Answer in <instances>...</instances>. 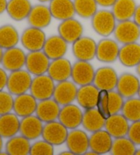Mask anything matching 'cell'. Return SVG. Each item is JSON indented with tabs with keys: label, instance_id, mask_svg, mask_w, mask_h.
Instances as JSON below:
<instances>
[{
	"label": "cell",
	"instance_id": "40",
	"mask_svg": "<svg viewBox=\"0 0 140 155\" xmlns=\"http://www.w3.org/2000/svg\"><path fill=\"white\" fill-rule=\"evenodd\" d=\"M52 144L45 140L37 141L31 146L29 154L32 155H52L54 153V148Z\"/></svg>",
	"mask_w": 140,
	"mask_h": 155
},
{
	"label": "cell",
	"instance_id": "23",
	"mask_svg": "<svg viewBox=\"0 0 140 155\" xmlns=\"http://www.w3.org/2000/svg\"><path fill=\"white\" fill-rule=\"evenodd\" d=\"M68 45L60 35H53L46 40L42 51L50 60H55L64 58L68 50Z\"/></svg>",
	"mask_w": 140,
	"mask_h": 155
},
{
	"label": "cell",
	"instance_id": "3",
	"mask_svg": "<svg viewBox=\"0 0 140 155\" xmlns=\"http://www.w3.org/2000/svg\"><path fill=\"white\" fill-rule=\"evenodd\" d=\"M32 79V74L28 71L20 69L12 71L8 77V90L15 96L25 94L30 89Z\"/></svg>",
	"mask_w": 140,
	"mask_h": 155
},
{
	"label": "cell",
	"instance_id": "19",
	"mask_svg": "<svg viewBox=\"0 0 140 155\" xmlns=\"http://www.w3.org/2000/svg\"><path fill=\"white\" fill-rule=\"evenodd\" d=\"M72 66L68 59L65 58L55 59L50 61L47 74L54 81H66L71 77Z\"/></svg>",
	"mask_w": 140,
	"mask_h": 155
},
{
	"label": "cell",
	"instance_id": "13",
	"mask_svg": "<svg viewBox=\"0 0 140 155\" xmlns=\"http://www.w3.org/2000/svg\"><path fill=\"white\" fill-rule=\"evenodd\" d=\"M68 150L73 154H85L90 148L89 137L84 130L72 129L68 132L66 141Z\"/></svg>",
	"mask_w": 140,
	"mask_h": 155
},
{
	"label": "cell",
	"instance_id": "39",
	"mask_svg": "<svg viewBox=\"0 0 140 155\" xmlns=\"http://www.w3.org/2000/svg\"><path fill=\"white\" fill-rule=\"evenodd\" d=\"M96 108L104 119L107 120L111 116L109 108V91L103 90L99 91Z\"/></svg>",
	"mask_w": 140,
	"mask_h": 155
},
{
	"label": "cell",
	"instance_id": "28",
	"mask_svg": "<svg viewBox=\"0 0 140 155\" xmlns=\"http://www.w3.org/2000/svg\"><path fill=\"white\" fill-rule=\"evenodd\" d=\"M118 60L126 67L137 66L140 62V44L136 42L122 45L120 49Z\"/></svg>",
	"mask_w": 140,
	"mask_h": 155
},
{
	"label": "cell",
	"instance_id": "9",
	"mask_svg": "<svg viewBox=\"0 0 140 155\" xmlns=\"http://www.w3.org/2000/svg\"><path fill=\"white\" fill-rule=\"evenodd\" d=\"M120 47L115 40L107 37L97 43L96 58L103 63H112L118 59Z\"/></svg>",
	"mask_w": 140,
	"mask_h": 155
},
{
	"label": "cell",
	"instance_id": "44",
	"mask_svg": "<svg viewBox=\"0 0 140 155\" xmlns=\"http://www.w3.org/2000/svg\"><path fill=\"white\" fill-rule=\"evenodd\" d=\"M116 0H96L98 6H101L105 8L112 7Z\"/></svg>",
	"mask_w": 140,
	"mask_h": 155
},
{
	"label": "cell",
	"instance_id": "6",
	"mask_svg": "<svg viewBox=\"0 0 140 155\" xmlns=\"http://www.w3.org/2000/svg\"><path fill=\"white\" fill-rule=\"evenodd\" d=\"M68 134V129L59 120H55L45 123L41 136L43 140L53 146H60L66 143Z\"/></svg>",
	"mask_w": 140,
	"mask_h": 155
},
{
	"label": "cell",
	"instance_id": "12",
	"mask_svg": "<svg viewBox=\"0 0 140 155\" xmlns=\"http://www.w3.org/2000/svg\"><path fill=\"white\" fill-rule=\"evenodd\" d=\"M60 35L68 44H72L83 36V26L76 18H71L62 21L58 27Z\"/></svg>",
	"mask_w": 140,
	"mask_h": 155
},
{
	"label": "cell",
	"instance_id": "43",
	"mask_svg": "<svg viewBox=\"0 0 140 155\" xmlns=\"http://www.w3.org/2000/svg\"><path fill=\"white\" fill-rule=\"evenodd\" d=\"M8 77L6 72L3 68H0V90H3L6 87L8 82Z\"/></svg>",
	"mask_w": 140,
	"mask_h": 155
},
{
	"label": "cell",
	"instance_id": "41",
	"mask_svg": "<svg viewBox=\"0 0 140 155\" xmlns=\"http://www.w3.org/2000/svg\"><path fill=\"white\" fill-rule=\"evenodd\" d=\"M14 99L9 92L0 90V116L10 113L13 110Z\"/></svg>",
	"mask_w": 140,
	"mask_h": 155
},
{
	"label": "cell",
	"instance_id": "50",
	"mask_svg": "<svg viewBox=\"0 0 140 155\" xmlns=\"http://www.w3.org/2000/svg\"><path fill=\"white\" fill-rule=\"evenodd\" d=\"M136 71L137 74L140 77V62L138 64V65L136 66Z\"/></svg>",
	"mask_w": 140,
	"mask_h": 155
},
{
	"label": "cell",
	"instance_id": "10",
	"mask_svg": "<svg viewBox=\"0 0 140 155\" xmlns=\"http://www.w3.org/2000/svg\"><path fill=\"white\" fill-rule=\"evenodd\" d=\"M78 88L74 81H66L58 82L55 85L53 98L59 105L64 106L76 100Z\"/></svg>",
	"mask_w": 140,
	"mask_h": 155
},
{
	"label": "cell",
	"instance_id": "15",
	"mask_svg": "<svg viewBox=\"0 0 140 155\" xmlns=\"http://www.w3.org/2000/svg\"><path fill=\"white\" fill-rule=\"evenodd\" d=\"M83 114L79 107L71 103L62 106L59 114L58 120L68 129H75L82 124Z\"/></svg>",
	"mask_w": 140,
	"mask_h": 155
},
{
	"label": "cell",
	"instance_id": "47",
	"mask_svg": "<svg viewBox=\"0 0 140 155\" xmlns=\"http://www.w3.org/2000/svg\"><path fill=\"white\" fill-rule=\"evenodd\" d=\"M60 154H61V155H65V154L72 155V154H73V153H72V152H71L70 150H68V151H64V152H61Z\"/></svg>",
	"mask_w": 140,
	"mask_h": 155
},
{
	"label": "cell",
	"instance_id": "46",
	"mask_svg": "<svg viewBox=\"0 0 140 155\" xmlns=\"http://www.w3.org/2000/svg\"><path fill=\"white\" fill-rule=\"evenodd\" d=\"M8 5L7 0H0V15L6 10Z\"/></svg>",
	"mask_w": 140,
	"mask_h": 155
},
{
	"label": "cell",
	"instance_id": "51",
	"mask_svg": "<svg viewBox=\"0 0 140 155\" xmlns=\"http://www.w3.org/2000/svg\"><path fill=\"white\" fill-rule=\"evenodd\" d=\"M2 148H3V141H2V137L0 135V152H2Z\"/></svg>",
	"mask_w": 140,
	"mask_h": 155
},
{
	"label": "cell",
	"instance_id": "37",
	"mask_svg": "<svg viewBox=\"0 0 140 155\" xmlns=\"http://www.w3.org/2000/svg\"><path fill=\"white\" fill-rule=\"evenodd\" d=\"M122 114L129 122H133L140 120V98H127L124 103Z\"/></svg>",
	"mask_w": 140,
	"mask_h": 155
},
{
	"label": "cell",
	"instance_id": "14",
	"mask_svg": "<svg viewBox=\"0 0 140 155\" xmlns=\"http://www.w3.org/2000/svg\"><path fill=\"white\" fill-rule=\"evenodd\" d=\"M118 76L114 68L103 66L95 71L93 84L99 90H114L116 88Z\"/></svg>",
	"mask_w": 140,
	"mask_h": 155
},
{
	"label": "cell",
	"instance_id": "38",
	"mask_svg": "<svg viewBox=\"0 0 140 155\" xmlns=\"http://www.w3.org/2000/svg\"><path fill=\"white\" fill-rule=\"evenodd\" d=\"M125 103V98L118 91H109V108L111 115L120 113Z\"/></svg>",
	"mask_w": 140,
	"mask_h": 155
},
{
	"label": "cell",
	"instance_id": "24",
	"mask_svg": "<svg viewBox=\"0 0 140 155\" xmlns=\"http://www.w3.org/2000/svg\"><path fill=\"white\" fill-rule=\"evenodd\" d=\"M60 109V105L53 98H49L38 103L36 115L43 122L47 123L58 119Z\"/></svg>",
	"mask_w": 140,
	"mask_h": 155
},
{
	"label": "cell",
	"instance_id": "17",
	"mask_svg": "<svg viewBox=\"0 0 140 155\" xmlns=\"http://www.w3.org/2000/svg\"><path fill=\"white\" fill-rule=\"evenodd\" d=\"M25 53L18 47H12L4 51L2 64L6 70L12 72L22 69L25 66Z\"/></svg>",
	"mask_w": 140,
	"mask_h": 155
},
{
	"label": "cell",
	"instance_id": "16",
	"mask_svg": "<svg viewBox=\"0 0 140 155\" xmlns=\"http://www.w3.org/2000/svg\"><path fill=\"white\" fill-rule=\"evenodd\" d=\"M52 18L49 6L41 3L32 6L27 19L30 26L43 29L50 25Z\"/></svg>",
	"mask_w": 140,
	"mask_h": 155
},
{
	"label": "cell",
	"instance_id": "31",
	"mask_svg": "<svg viewBox=\"0 0 140 155\" xmlns=\"http://www.w3.org/2000/svg\"><path fill=\"white\" fill-rule=\"evenodd\" d=\"M137 5L135 0H116L112 11L117 21L130 20L133 18Z\"/></svg>",
	"mask_w": 140,
	"mask_h": 155
},
{
	"label": "cell",
	"instance_id": "7",
	"mask_svg": "<svg viewBox=\"0 0 140 155\" xmlns=\"http://www.w3.org/2000/svg\"><path fill=\"white\" fill-rule=\"evenodd\" d=\"M97 43L89 36H82L72 44V51L77 60L90 61L96 57Z\"/></svg>",
	"mask_w": 140,
	"mask_h": 155
},
{
	"label": "cell",
	"instance_id": "29",
	"mask_svg": "<svg viewBox=\"0 0 140 155\" xmlns=\"http://www.w3.org/2000/svg\"><path fill=\"white\" fill-rule=\"evenodd\" d=\"M32 6L30 0H9L6 11L13 20L21 21L28 18Z\"/></svg>",
	"mask_w": 140,
	"mask_h": 155
},
{
	"label": "cell",
	"instance_id": "4",
	"mask_svg": "<svg viewBox=\"0 0 140 155\" xmlns=\"http://www.w3.org/2000/svg\"><path fill=\"white\" fill-rule=\"evenodd\" d=\"M55 84V81L48 74L35 76L32 79L30 94L37 101L49 99L53 97Z\"/></svg>",
	"mask_w": 140,
	"mask_h": 155
},
{
	"label": "cell",
	"instance_id": "45",
	"mask_svg": "<svg viewBox=\"0 0 140 155\" xmlns=\"http://www.w3.org/2000/svg\"><path fill=\"white\" fill-rule=\"evenodd\" d=\"M133 18L135 22L140 27V5L137 6Z\"/></svg>",
	"mask_w": 140,
	"mask_h": 155
},
{
	"label": "cell",
	"instance_id": "49",
	"mask_svg": "<svg viewBox=\"0 0 140 155\" xmlns=\"http://www.w3.org/2000/svg\"><path fill=\"white\" fill-rule=\"evenodd\" d=\"M3 54H4L3 49H2V47H0V63H2V58H3Z\"/></svg>",
	"mask_w": 140,
	"mask_h": 155
},
{
	"label": "cell",
	"instance_id": "52",
	"mask_svg": "<svg viewBox=\"0 0 140 155\" xmlns=\"http://www.w3.org/2000/svg\"><path fill=\"white\" fill-rule=\"evenodd\" d=\"M40 3L45 4V3H49V2L52 1V0H38Z\"/></svg>",
	"mask_w": 140,
	"mask_h": 155
},
{
	"label": "cell",
	"instance_id": "20",
	"mask_svg": "<svg viewBox=\"0 0 140 155\" xmlns=\"http://www.w3.org/2000/svg\"><path fill=\"white\" fill-rule=\"evenodd\" d=\"M129 126L128 120L122 114L118 113L111 115L105 120L104 128L115 139L127 135Z\"/></svg>",
	"mask_w": 140,
	"mask_h": 155
},
{
	"label": "cell",
	"instance_id": "48",
	"mask_svg": "<svg viewBox=\"0 0 140 155\" xmlns=\"http://www.w3.org/2000/svg\"><path fill=\"white\" fill-rule=\"evenodd\" d=\"M85 154H88V155H92V154L93 155H98V154L96 153V152H94L92 150H90V151H87V152H86Z\"/></svg>",
	"mask_w": 140,
	"mask_h": 155
},
{
	"label": "cell",
	"instance_id": "35",
	"mask_svg": "<svg viewBox=\"0 0 140 155\" xmlns=\"http://www.w3.org/2000/svg\"><path fill=\"white\" fill-rule=\"evenodd\" d=\"M136 145L128 137L115 138L110 153L114 155L135 154Z\"/></svg>",
	"mask_w": 140,
	"mask_h": 155
},
{
	"label": "cell",
	"instance_id": "11",
	"mask_svg": "<svg viewBox=\"0 0 140 155\" xmlns=\"http://www.w3.org/2000/svg\"><path fill=\"white\" fill-rule=\"evenodd\" d=\"M95 71L88 61L77 60L72 66L71 78L79 86L93 84Z\"/></svg>",
	"mask_w": 140,
	"mask_h": 155
},
{
	"label": "cell",
	"instance_id": "53",
	"mask_svg": "<svg viewBox=\"0 0 140 155\" xmlns=\"http://www.w3.org/2000/svg\"><path fill=\"white\" fill-rule=\"evenodd\" d=\"M135 154H137V155H140V148L136 150Z\"/></svg>",
	"mask_w": 140,
	"mask_h": 155
},
{
	"label": "cell",
	"instance_id": "32",
	"mask_svg": "<svg viewBox=\"0 0 140 155\" xmlns=\"http://www.w3.org/2000/svg\"><path fill=\"white\" fill-rule=\"evenodd\" d=\"M105 124L104 119L96 107L85 109L83 114L82 126L89 132L94 133L103 129Z\"/></svg>",
	"mask_w": 140,
	"mask_h": 155
},
{
	"label": "cell",
	"instance_id": "27",
	"mask_svg": "<svg viewBox=\"0 0 140 155\" xmlns=\"http://www.w3.org/2000/svg\"><path fill=\"white\" fill-rule=\"evenodd\" d=\"M99 91L93 84L80 86L78 88L76 98L78 104L84 109L96 107Z\"/></svg>",
	"mask_w": 140,
	"mask_h": 155
},
{
	"label": "cell",
	"instance_id": "8",
	"mask_svg": "<svg viewBox=\"0 0 140 155\" xmlns=\"http://www.w3.org/2000/svg\"><path fill=\"white\" fill-rule=\"evenodd\" d=\"M50 59L42 50L29 51L26 56L25 67L32 75L38 76L47 73Z\"/></svg>",
	"mask_w": 140,
	"mask_h": 155
},
{
	"label": "cell",
	"instance_id": "1",
	"mask_svg": "<svg viewBox=\"0 0 140 155\" xmlns=\"http://www.w3.org/2000/svg\"><path fill=\"white\" fill-rule=\"evenodd\" d=\"M117 22L112 10L107 9L98 10L91 18V25L94 31L104 38L114 34Z\"/></svg>",
	"mask_w": 140,
	"mask_h": 155
},
{
	"label": "cell",
	"instance_id": "18",
	"mask_svg": "<svg viewBox=\"0 0 140 155\" xmlns=\"http://www.w3.org/2000/svg\"><path fill=\"white\" fill-rule=\"evenodd\" d=\"M140 81L133 74L125 73L118 77L116 89L124 98H132L138 94Z\"/></svg>",
	"mask_w": 140,
	"mask_h": 155
},
{
	"label": "cell",
	"instance_id": "22",
	"mask_svg": "<svg viewBox=\"0 0 140 155\" xmlns=\"http://www.w3.org/2000/svg\"><path fill=\"white\" fill-rule=\"evenodd\" d=\"M113 137L106 130H99L92 133L89 137L90 149L98 154L110 152L113 144Z\"/></svg>",
	"mask_w": 140,
	"mask_h": 155
},
{
	"label": "cell",
	"instance_id": "2",
	"mask_svg": "<svg viewBox=\"0 0 140 155\" xmlns=\"http://www.w3.org/2000/svg\"><path fill=\"white\" fill-rule=\"evenodd\" d=\"M113 34L120 44L136 42L140 38V27L131 19L118 21Z\"/></svg>",
	"mask_w": 140,
	"mask_h": 155
},
{
	"label": "cell",
	"instance_id": "42",
	"mask_svg": "<svg viewBox=\"0 0 140 155\" xmlns=\"http://www.w3.org/2000/svg\"><path fill=\"white\" fill-rule=\"evenodd\" d=\"M127 137L137 146L140 145V120L130 124Z\"/></svg>",
	"mask_w": 140,
	"mask_h": 155
},
{
	"label": "cell",
	"instance_id": "34",
	"mask_svg": "<svg viewBox=\"0 0 140 155\" xmlns=\"http://www.w3.org/2000/svg\"><path fill=\"white\" fill-rule=\"evenodd\" d=\"M20 41L18 31L12 25L0 27V47L8 49L17 46Z\"/></svg>",
	"mask_w": 140,
	"mask_h": 155
},
{
	"label": "cell",
	"instance_id": "5",
	"mask_svg": "<svg viewBox=\"0 0 140 155\" xmlns=\"http://www.w3.org/2000/svg\"><path fill=\"white\" fill-rule=\"evenodd\" d=\"M47 38L43 29L30 26L23 31L20 41L25 49L36 51L42 50Z\"/></svg>",
	"mask_w": 140,
	"mask_h": 155
},
{
	"label": "cell",
	"instance_id": "36",
	"mask_svg": "<svg viewBox=\"0 0 140 155\" xmlns=\"http://www.w3.org/2000/svg\"><path fill=\"white\" fill-rule=\"evenodd\" d=\"M75 13L81 18H91L98 11L96 0H73Z\"/></svg>",
	"mask_w": 140,
	"mask_h": 155
},
{
	"label": "cell",
	"instance_id": "21",
	"mask_svg": "<svg viewBox=\"0 0 140 155\" xmlns=\"http://www.w3.org/2000/svg\"><path fill=\"white\" fill-rule=\"evenodd\" d=\"M43 127V122L36 115H31L22 117L19 132L21 135L29 140H34L42 135Z\"/></svg>",
	"mask_w": 140,
	"mask_h": 155
},
{
	"label": "cell",
	"instance_id": "26",
	"mask_svg": "<svg viewBox=\"0 0 140 155\" xmlns=\"http://www.w3.org/2000/svg\"><path fill=\"white\" fill-rule=\"evenodd\" d=\"M38 102L31 94H20L14 99L13 110L18 117H24L36 113Z\"/></svg>",
	"mask_w": 140,
	"mask_h": 155
},
{
	"label": "cell",
	"instance_id": "54",
	"mask_svg": "<svg viewBox=\"0 0 140 155\" xmlns=\"http://www.w3.org/2000/svg\"><path fill=\"white\" fill-rule=\"evenodd\" d=\"M138 96H139V97L140 98V87H139V92H138Z\"/></svg>",
	"mask_w": 140,
	"mask_h": 155
},
{
	"label": "cell",
	"instance_id": "25",
	"mask_svg": "<svg viewBox=\"0 0 140 155\" xmlns=\"http://www.w3.org/2000/svg\"><path fill=\"white\" fill-rule=\"evenodd\" d=\"M49 7L53 18L60 21L73 18L76 15L73 0H52Z\"/></svg>",
	"mask_w": 140,
	"mask_h": 155
},
{
	"label": "cell",
	"instance_id": "30",
	"mask_svg": "<svg viewBox=\"0 0 140 155\" xmlns=\"http://www.w3.org/2000/svg\"><path fill=\"white\" fill-rule=\"evenodd\" d=\"M21 120L15 113L0 116V135L4 138L14 137L19 132Z\"/></svg>",
	"mask_w": 140,
	"mask_h": 155
},
{
	"label": "cell",
	"instance_id": "33",
	"mask_svg": "<svg viewBox=\"0 0 140 155\" xmlns=\"http://www.w3.org/2000/svg\"><path fill=\"white\" fill-rule=\"evenodd\" d=\"M30 141L23 135L10 138L6 144V152L10 155H27L30 152Z\"/></svg>",
	"mask_w": 140,
	"mask_h": 155
}]
</instances>
